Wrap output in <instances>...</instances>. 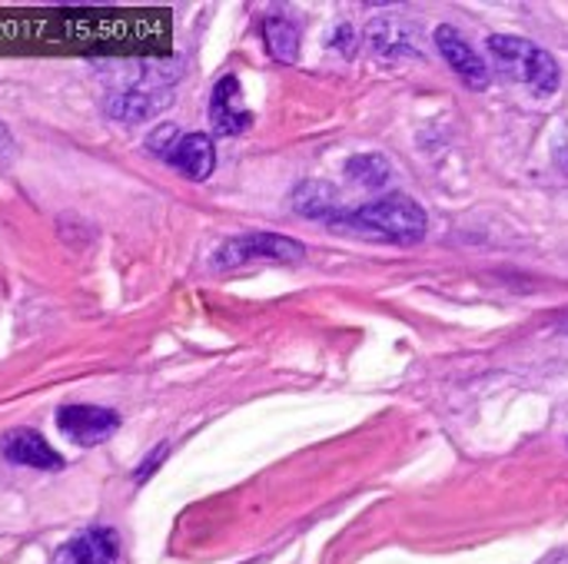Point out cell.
<instances>
[{"mask_svg":"<svg viewBox=\"0 0 568 564\" xmlns=\"http://www.w3.org/2000/svg\"><path fill=\"white\" fill-rule=\"evenodd\" d=\"M210 123L223 133V136H236L253 123V113L243 106V90L236 76H223L213 86L210 96Z\"/></svg>","mask_w":568,"mask_h":564,"instance_id":"8","label":"cell"},{"mask_svg":"<svg viewBox=\"0 0 568 564\" xmlns=\"http://www.w3.org/2000/svg\"><path fill=\"white\" fill-rule=\"evenodd\" d=\"M13 156V136H10V130L0 123V163H7Z\"/></svg>","mask_w":568,"mask_h":564,"instance_id":"15","label":"cell"},{"mask_svg":"<svg viewBox=\"0 0 568 564\" xmlns=\"http://www.w3.org/2000/svg\"><path fill=\"white\" fill-rule=\"evenodd\" d=\"M266 33V47L280 63H293L300 53V27L290 17H266L263 23Z\"/></svg>","mask_w":568,"mask_h":564,"instance_id":"14","label":"cell"},{"mask_svg":"<svg viewBox=\"0 0 568 564\" xmlns=\"http://www.w3.org/2000/svg\"><path fill=\"white\" fill-rule=\"evenodd\" d=\"M486 47H489L493 66H496L503 76H509V80L529 86L536 96H549V93L559 90V80H562L559 63H556V57H552L549 50H542L539 43L523 40V37H509V33H493V37L486 40Z\"/></svg>","mask_w":568,"mask_h":564,"instance_id":"2","label":"cell"},{"mask_svg":"<svg viewBox=\"0 0 568 564\" xmlns=\"http://www.w3.org/2000/svg\"><path fill=\"white\" fill-rule=\"evenodd\" d=\"M306 246L290 239V236H276V233H246L236 239H226L216 256L213 266L216 269H233V266H246V263H260V259H273V263H293L303 259Z\"/></svg>","mask_w":568,"mask_h":564,"instance_id":"5","label":"cell"},{"mask_svg":"<svg viewBox=\"0 0 568 564\" xmlns=\"http://www.w3.org/2000/svg\"><path fill=\"white\" fill-rule=\"evenodd\" d=\"M57 429L77 445H100L120 429V416L100 406H63L57 412Z\"/></svg>","mask_w":568,"mask_h":564,"instance_id":"6","label":"cell"},{"mask_svg":"<svg viewBox=\"0 0 568 564\" xmlns=\"http://www.w3.org/2000/svg\"><path fill=\"white\" fill-rule=\"evenodd\" d=\"M366 40L379 57H403V53H416V30L399 20V17H376L366 27Z\"/></svg>","mask_w":568,"mask_h":564,"instance_id":"11","label":"cell"},{"mask_svg":"<svg viewBox=\"0 0 568 564\" xmlns=\"http://www.w3.org/2000/svg\"><path fill=\"white\" fill-rule=\"evenodd\" d=\"M163 455H166V449H156V452H153V455H150V459H146L143 465H140V475H136V479L143 482V479H146V475L153 472V465H156V462H163Z\"/></svg>","mask_w":568,"mask_h":564,"instance_id":"16","label":"cell"},{"mask_svg":"<svg viewBox=\"0 0 568 564\" xmlns=\"http://www.w3.org/2000/svg\"><path fill=\"white\" fill-rule=\"evenodd\" d=\"M173 80H176V70L166 73V66H150L143 70L133 83H126L120 93H113L106 100V113L120 123H140V120H150L156 116L163 106L173 103Z\"/></svg>","mask_w":568,"mask_h":564,"instance_id":"3","label":"cell"},{"mask_svg":"<svg viewBox=\"0 0 568 564\" xmlns=\"http://www.w3.org/2000/svg\"><path fill=\"white\" fill-rule=\"evenodd\" d=\"M436 47H439V53L446 57V63L459 73V80L466 83V86H473V90H483V86H489V76H493V70L486 66V60L469 47V40L456 30V27H439L436 30Z\"/></svg>","mask_w":568,"mask_h":564,"instance_id":"7","label":"cell"},{"mask_svg":"<svg viewBox=\"0 0 568 564\" xmlns=\"http://www.w3.org/2000/svg\"><path fill=\"white\" fill-rule=\"evenodd\" d=\"M146 146L196 183H203L216 166V150L206 133H176V126L166 123L156 133H150Z\"/></svg>","mask_w":568,"mask_h":564,"instance_id":"4","label":"cell"},{"mask_svg":"<svg viewBox=\"0 0 568 564\" xmlns=\"http://www.w3.org/2000/svg\"><path fill=\"white\" fill-rule=\"evenodd\" d=\"M559 332H566L568 336V319H562V322H559Z\"/></svg>","mask_w":568,"mask_h":564,"instance_id":"17","label":"cell"},{"mask_svg":"<svg viewBox=\"0 0 568 564\" xmlns=\"http://www.w3.org/2000/svg\"><path fill=\"white\" fill-rule=\"evenodd\" d=\"M333 226L373 236V239H386V243H419L426 236V213L419 203L406 199V196H386L376 203H366L353 213H336Z\"/></svg>","mask_w":568,"mask_h":564,"instance_id":"1","label":"cell"},{"mask_svg":"<svg viewBox=\"0 0 568 564\" xmlns=\"http://www.w3.org/2000/svg\"><path fill=\"white\" fill-rule=\"evenodd\" d=\"M346 176H349V183H356L363 189H383L393 180V166L379 153H359L346 163Z\"/></svg>","mask_w":568,"mask_h":564,"instance_id":"13","label":"cell"},{"mask_svg":"<svg viewBox=\"0 0 568 564\" xmlns=\"http://www.w3.org/2000/svg\"><path fill=\"white\" fill-rule=\"evenodd\" d=\"M0 452L7 462L13 465H27V469H40V472H57L63 465V459L47 445L43 435L30 432V429H13L3 435Z\"/></svg>","mask_w":568,"mask_h":564,"instance_id":"9","label":"cell"},{"mask_svg":"<svg viewBox=\"0 0 568 564\" xmlns=\"http://www.w3.org/2000/svg\"><path fill=\"white\" fill-rule=\"evenodd\" d=\"M336 189L329 183H320V180H310V183H300L296 193H293V209L300 216H310V219H336Z\"/></svg>","mask_w":568,"mask_h":564,"instance_id":"12","label":"cell"},{"mask_svg":"<svg viewBox=\"0 0 568 564\" xmlns=\"http://www.w3.org/2000/svg\"><path fill=\"white\" fill-rule=\"evenodd\" d=\"M116 562V535L110 529H87L77 539H70L53 564H113Z\"/></svg>","mask_w":568,"mask_h":564,"instance_id":"10","label":"cell"}]
</instances>
